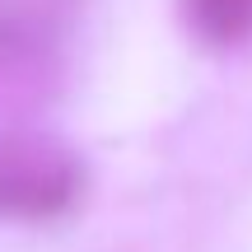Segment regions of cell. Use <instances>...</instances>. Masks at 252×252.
<instances>
[{
	"mask_svg": "<svg viewBox=\"0 0 252 252\" xmlns=\"http://www.w3.org/2000/svg\"><path fill=\"white\" fill-rule=\"evenodd\" d=\"M80 168L65 150L47 140H19L0 150V215L42 220L70 206Z\"/></svg>",
	"mask_w": 252,
	"mask_h": 252,
	"instance_id": "6da1fadb",
	"label": "cell"
},
{
	"mask_svg": "<svg viewBox=\"0 0 252 252\" xmlns=\"http://www.w3.org/2000/svg\"><path fill=\"white\" fill-rule=\"evenodd\" d=\"M187 24L215 47H238L252 37V0H182Z\"/></svg>",
	"mask_w": 252,
	"mask_h": 252,
	"instance_id": "7a4b0ae2",
	"label": "cell"
}]
</instances>
